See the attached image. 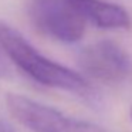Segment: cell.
Returning <instances> with one entry per match:
<instances>
[{
    "label": "cell",
    "instance_id": "cell-8",
    "mask_svg": "<svg viewBox=\"0 0 132 132\" xmlns=\"http://www.w3.org/2000/svg\"><path fill=\"white\" fill-rule=\"evenodd\" d=\"M131 118H132V108H131Z\"/></svg>",
    "mask_w": 132,
    "mask_h": 132
},
{
    "label": "cell",
    "instance_id": "cell-6",
    "mask_svg": "<svg viewBox=\"0 0 132 132\" xmlns=\"http://www.w3.org/2000/svg\"><path fill=\"white\" fill-rule=\"evenodd\" d=\"M9 74V67H7L6 61H4L2 51H0V77H4V75Z\"/></svg>",
    "mask_w": 132,
    "mask_h": 132
},
{
    "label": "cell",
    "instance_id": "cell-4",
    "mask_svg": "<svg viewBox=\"0 0 132 132\" xmlns=\"http://www.w3.org/2000/svg\"><path fill=\"white\" fill-rule=\"evenodd\" d=\"M77 61L87 77L104 84H121L132 77V57L111 40L84 47Z\"/></svg>",
    "mask_w": 132,
    "mask_h": 132
},
{
    "label": "cell",
    "instance_id": "cell-3",
    "mask_svg": "<svg viewBox=\"0 0 132 132\" xmlns=\"http://www.w3.org/2000/svg\"><path fill=\"white\" fill-rule=\"evenodd\" d=\"M29 16L38 31L61 43L80 41L85 31V20L70 0H33Z\"/></svg>",
    "mask_w": 132,
    "mask_h": 132
},
{
    "label": "cell",
    "instance_id": "cell-2",
    "mask_svg": "<svg viewBox=\"0 0 132 132\" xmlns=\"http://www.w3.org/2000/svg\"><path fill=\"white\" fill-rule=\"evenodd\" d=\"M6 106L16 121L33 132H108L24 95L9 94Z\"/></svg>",
    "mask_w": 132,
    "mask_h": 132
},
{
    "label": "cell",
    "instance_id": "cell-5",
    "mask_svg": "<svg viewBox=\"0 0 132 132\" xmlns=\"http://www.w3.org/2000/svg\"><path fill=\"white\" fill-rule=\"evenodd\" d=\"M81 17L100 29H129L131 16L123 7L104 0H70Z\"/></svg>",
    "mask_w": 132,
    "mask_h": 132
},
{
    "label": "cell",
    "instance_id": "cell-1",
    "mask_svg": "<svg viewBox=\"0 0 132 132\" xmlns=\"http://www.w3.org/2000/svg\"><path fill=\"white\" fill-rule=\"evenodd\" d=\"M0 51H3L33 81L48 88L89 98L92 88L81 74L41 54L19 30L0 20Z\"/></svg>",
    "mask_w": 132,
    "mask_h": 132
},
{
    "label": "cell",
    "instance_id": "cell-7",
    "mask_svg": "<svg viewBox=\"0 0 132 132\" xmlns=\"http://www.w3.org/2000/svg\"><path fill=\"white\" fill-rule=\"evenodd\" d=\"M0 132H17V131L10 123H7L6 121H3L0 118Z\"/></svg>",
    "mask_w": 132,
    "mask_h": 132
}]
</instances>
